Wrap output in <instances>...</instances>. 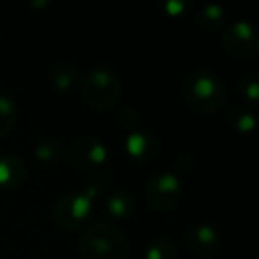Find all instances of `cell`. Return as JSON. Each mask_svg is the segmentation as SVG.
I'll return each mask as SVG.
<instances>
[{
    "label": "cell",
    "mask_w": 259,
    "mask_h": 259,
    "mask_svg": "<svg viewBox=\"0 0 259 259\" xmlns=\"http://www.w3.org/2000/svg\"><path fill=\"white\" fill-rule=\"evenodd\" d=\"M18 119V108L9 96H0V137H4L15 128Z\"/></svg>",
    "instance_id": "e0dca14e"
},
{
    "label": "cell",
    "mask_w": 259,
    "mask_h": 259,
    "mask_svg": "<svg viewBox=\"0 0 259 259\" xmlns=\"http://www.w3.org/2000/svg\"><path fill=\"white\" fill-rule=\"evenodd\" d=\"M50 82L54 89L69 91L78 82V69L68 62H59L50 69Z\"/></svg>",
    "instance_id": "4fadbf2b"
},
{
    "label": "cell",
    "mask_w": 259,
    "mask_h": 259,
    "mask_svg": "<svg viewBox=\"0 0 259 259\" xmlns=\"http://www.w3.org/2000/svg\"><path fill=\"white\" fill-rule=\"evenodd\" d=\"M83 259H128L130 243L112 224L98 222L82 233L78 241Z\"/></svg>",
    "instance_id": "7a4b0ae2"
},
{
    "label": "cell",
    "mask_w": 259,
    "mask_h": 259,
    "mask_svg": "<svg viewBox=\"0 0 259 259\" xmlns=\"http://www.w3.org/2000/svg\"><path fill=\"white\" fill-rule=\"evenodd\" d=\"M121 94V80L108 68H93L82 80V98L94 110H110Z\"/></svg>",
    "instance_id": "3957f363"
},
{
    "label": "cell",
    "mask_w": 259,
    "mask_h": 259,
    "mask_svg": "<svg viewBox=\"0 0 259 259\" xmlns=\"http://www.w3.org/2000/svg\"><path fill=\"white\" fill-rule=\"evenodd\" d=\"M146 259H178L176 245L169 238H153L146 247Z\"/></svg>",
    "instance_id": "9a60e30c"
},
{
    "label": "cell",
    "mask_w": 259,
    "mask_h": 259,
    "mask_svg": "<svg viewBox=\"0 0 259 259\" xmlns=\"http://www.w3.org/2000/svg\"><path fill=\"white\" fill-rule=\"evenodd\" d=\"M241 98L248 101V103H257L259 98V82L255 76H245L243 80H240V85H238Z\"/></svg>",
    "instance_id": "ac0fdd59"
},
{
    "label": "cell",
    "mask_w": 259,
    "mask_h": 259,
    "mask_svg": "<svg viewBox=\"0 0 259 259\" xmlns=\"http://www.w3.org/2000/svg\"><path fill=\"white\" fill-rule=\"evenodd\" d=\"M144 195L156 211H169L181 199V181L174 172H160L146 183Z\"/></svg>",
    "instance_id": "5b68a950"
},
{
    "label": "cell",
    "mask_w": 259,
    "mask_h": 259,
    "mask_svg": "<svg viewBox=\"0 0 259 259\" xmlns=\"http://www.w3.org/2000/svg\"><path fill=\"white\" fill-rule=\"evenodd\" d=\"M27 180V165L16 155L0 156V188L2 190H16Z\"/></svg>",
    "instance_id": "30bf717a"
},
{
    "label": "cell",
    "mask_w": 259,
    "mask_h": 259,
    "mask_svg": "<svg viewBox=\"0 0 259 259\" xmlns=\"http://www.w3.org/2000/svg\"><path fill=\"white\" fill-rule=\"evenodd\" d=\"M108 149L98 137H80L69 149V163L78 170H96L107 162Z\"/></svg>",
    "instance_id": "52a82bcc"
},
{
    "label": "cell",
    "mask_w": 259,
    "mask_h": 259,
    "mask_svg": "<svg viewBox=\"0 0 259 259\" xmlns=\"http://www.w3.org/2000/svg\"><path fill=\"white\" fill-rule=\"evenodd\" d=\"M119 122H121L124 128H135L139 122V115L135 114L132 108H122L119 112Z\"/></svg>",
    "instance_id": "ffe728a7"
},
{
    "label": "cell",
    "mask_w": 259,
    "mask_h": 259,
    "mask_svg": "<svg viewBox=\"0 0 259 259\" xmlns=\"http://www.w3.org/2000/svg\"><path fill=\"white\" fill-rule=\"evenodd\" d=\"M135 209L134 195H130L128 192H115V194L108 195L105 201V211L112 219H128Z\"/></svg>",
    "instance_id": "8fae6325"
},
{
    "label": "cell",
    "mask_w": 259,
    "mask_h": 259,
    "mask_svg": "<svg viewBox=\"0 0 259 259\" xmlns=\"http://www.w3.org/2000/svg\"><path fill=\"white\" fill-rule=\"evenodd\" d=\"M185 241L194 254L201 255V257H208L217 250L220 236L219 231L209 224H197L185 233Z\"/></svg>",
    "instance_id": "9c48e42d"
},
{
    "label": "cell",
    "mask_w": 259,
    "mask_h": 259,
    "mask_svg": "<svg viewBox=\"0 0 259 259\" xmlns=\"http://www.w3.org/2000/svg\"><path fill=\"white\" fill-rule=\"evenodd\" d=\"M181 93L187 105L197 114H211L226 103L224 82L211 69H192L183 80Z\"/></svg>",
    "instance_id": "6da1fadb"
},
{
    "label": "cell",
    "mask_w": 259,
    "mask_h": 259,
    "mask_svg": "<svg viewBox=\"0 0 259 259\" xmlns=\"http://www.w3.org/2000/svg\"><path fill=\"white\" fill-rule=\"evenodd\" d=\"M226 119L238 134H250L252 130L255 128V117L250 110H245V108H231L226 114Z\"/></svg>",
    "instance_id": "2e32d148"
},
{
    "label": "cell",
    "mask_w": 259,
    "mask_h": 259,
    "mask_svg": "<svg viewBox=\"0 0 259 259\" xmlns=\"http://www.w3.org/2000/svg\"><path fill=\"white\" fill-rule=\"evenodd\" d=\"M227 18V13L222 6L219 4H208L199 11L197 15V25L204 30H217L224 25Z\"/></svg>",
    "instance_id": "5bb4252c"
},
{
    "label": "cell",
    "mask_w": 259,
    "mask_h": 259,
    "mask_svg": "<svg viewBox=\"0 0 259 259\" xmlns=\"http://www.w3.org/2000/svg\"><path fill=\"white\" fill-rule=\"evenodd\" d=\"M93 211V197L85 192H69L57 199L54 206V222L64 231H75L87 222Z\"/></svg>",
    "instance_id": "277c9868"
},
{
    "label": "cell",
    "mask_w": 259,
    "mask_h": 259,
    "mask_svg": "<svg viewBox=\"0 0 259 259\" xmlns=\"http://www.w3.org/2000/svg\"><path fill=\"white\" fill-rule=\"evenodd\" d=\"M34 156H36L37 162L47 163V165H54L59 163L64 158V148L62 144L54 137L41 139L36 146H34Z\"/></svg>",
    "instance_id": "7c38bea8"
},
{
    "label": "cell",
    "mask_w": 259,
    "mask_h": 259,
    "mask_svg": "<svg viewBox=\"0 0 259 259\" xmlns=\"http://www.w3.org/2000/svg\"><path fill=\"white\" fill-rule=\"evenodd\" d=\"M160 9L170 18H180V16L187 15V11H190V4L185 0H165L160 4Z\"/></svg>",
    "instance_id": "d6986e66"
},
{
    "label": "cell",
    "mask_w": 259,
    "mask_h": 259,
    "mask_svg": "<svg viewBox=\"0 0 259 259\" xmlns=\"http://www.w3.org/2000/svg\"><path fill=\"white\" fill-rule=\"evenodd\" d=\"M222 47L234 59H250L257 54L259 41L254 27L248 22H234L222 36Z\"/></svg>",
    "instance_id": "8992f818"
},
{
    "label": "cell",
    "mask_w": 259,
    "mask_h": 259,
    "mask_svg": "<svg viewBox=\"0 0 259 259\" xmlns=\"http://www.w3.org/2000/svg\"><path fill=\"white\" fill-rule=\"evenodd\" d=\"M124 148L130 158L137 163H151L160 151L158 141L149 132H141V130H134L126 137Z\"/></svg>",
    "instance_id": "ba28073f"
}]
</instances>
